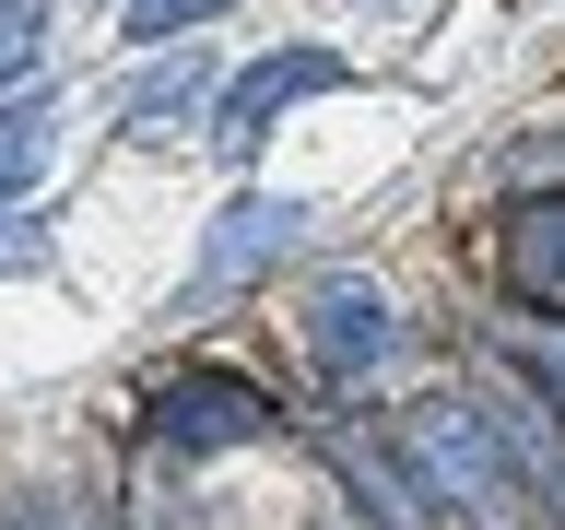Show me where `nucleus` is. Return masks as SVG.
Here are the masks:
<instances>
[{
	"instance_id": "f257e3e1",
	"label": "nucleus",
	"mask_w": 565,
	"mask_h": 530,
	"mask_svg": "<svg viewBox=\"0 0 565 530\" xmlns=\"http://www.w3.org/2000/svg\"><path fill=\"white\" fill-rule=\"evenodd\" d=\"M401 448H413V471L436 484V507H471V519H494V530L565 471L542 413H494V401H424V413L401 424Z\"/></svg>"
},
{
	"instance_id": "f03ea898",
	"label": "nucleus",
	"mask_w": 565,
	"mask_h": 530,
	"mask_svg": "<svg viewBox=\"0 0 565 530\" xmlns=\"http://www.w3.org/2000/svg\"><path fill=\"white\" fill-rule=\"evenodd\" d=\"M295 236H307V212L271 201V189L224 201V212H212V236H201V259H189V295H236V283H247V272H271Z\"/></svg>"
},
{
	"instance_id": "7ed1b4c3",
	"label": "nucleus",
	"mask_w": 565,
	"mask_h": 530,
	"mask_svg": "<svg viewBox=\"0 0 565 530\" xmlns=\"http://www.w3.org/2000/svg\"><path fill=\"white\" fill-rule=\"evenodd\" d=\"M330 83H342V60L282 47V60H259V71H236V83H224V106H212V141H224V153H259V141L282 130V106L330 95Z\"/></svg>"
},
{
	"instance_id": "20e7f679",
	"label": "nucleus",
	"mask_w": 565,
	"mask_h": 530,
	"mask_svg": "<svg viewBox=\"0 0 565 530\" xmlns=\"http://www.w3.org/2000/svg\"><path fill=\"white\" fill-rule=\"evenodd\" d=\"M259 424H271V401H259L247 378H224V365L153 389V436H166V448H189V459H201V448H247Z\"/></svg>"
},
{
	"instance_id": "39448f33",
	"label": "nucleus",
	"mask_w": 565,
	"mask_h": 530,
	"mask_svg": "<svg viewBox=\"0 0 565 530\" xmlns=\"http://www.w3.org/2000/svg\"><path fill=\"white\" fill-rule=\"evenodd\" d=\"M307 353H318V365H330V378H377V365H388V353H401V318H388V295H377V283H318V295H307Z\"/></svg>"
},
{
	"instance_id": "423d86ee",
	"label": "nucleus",
	"mask_w": 565,
	"mask_h": 530,
	"mask_svg": "<svg viewBox=\"0 0 565 530\" xmlns=\"http://www.w3.org/2000/svg\"><path fill=\"white\" fill-rule=\"evenodd\" d=\"M507 283L519 295H565V201L507 212Z\"/></svg>"
},
{
	"instance_id": "0eeeda50",
	"label": "nucleus",
	"mask_w": 565,
	"mask_h": 530,
	"mask_svg": "<svg viewBox=\"0 0 565 530\" xmlns=\"http://www.w3.org/2000/svg\"><path fill=\"white\" fill-rule=\"evenodd\" d=\"M47 166V106H0V201Z\"/></svg>"
},
{
	"instance_id": "6e6552de",
	"label": "nucleus",
	"mask_w": 565,
	"mask_h": 530,
	"mask_svg": "<svg viewBox=\"0 0 565 530\" xmlns=\"http://www.w3.org/2000/svg\"><path fill=\"white\" fill-rule=\"evenodd\" d=\"M189 106H201V60L153 71V83H141V95H130V130H166V118H189Z\"/></svg>"
},
{
	"instance_id": "1a4fd4ad",
	"label": "nucleus",
	"mask_w": 565,
	"mask_h": 530,
	"mask_svg": "<svg viewBox=\"0 0 565 530\" xmlns=\"http://www.w3.org/2000/svg\"><path fill=\"white\" fill-rule=\"evenodd\" d=\"M47 47V0H0V83H24Z\"/></svg>"
},
{
	"instance_id": "9d476101",
	"label": "nucleus",
	"mask_w": 565,
	"mask_h": 530,
	"mask_svg": "<svg viewBox=\"0 0 565 530\" xmlns=\"http://www.w3.org/2000/svg\"><path fill=\"white\" fill-rule=\"evenodd\" d=\"M201 12H224V0H130V35H141V47H166V35L201 24Z\"/></svg>"
},
{
	"instance_id": "9b49d317",
	"label": "nucleus",
	"mask_w": 565,
	"mask_h": 530,
	"mask_svg": "<svg viewBox=\"0 0 565 530\" xmlns=\"http://www.w3.org/2000/svg\"><path fill=\"white\" fill-rule=\"evenodd\" d=\"M47 236H35V212H0V272H35Z\"/></svg>"
},
{
	"instance_id": "f8f14e48",
	"label": "nucleus",
	"mask_w": 565,
	"mask_h": 530,
	"mask_svg": "<svg viewBox=\"0 0 565 530\" xmlns=\"http://www.w3.org/2000/svg\"><path fill=\"white\" fill-rule=\"evenodd\" d=\"M519 353H530V378L565 401V330H519Z\"/></svg>"
}]
</instances>
